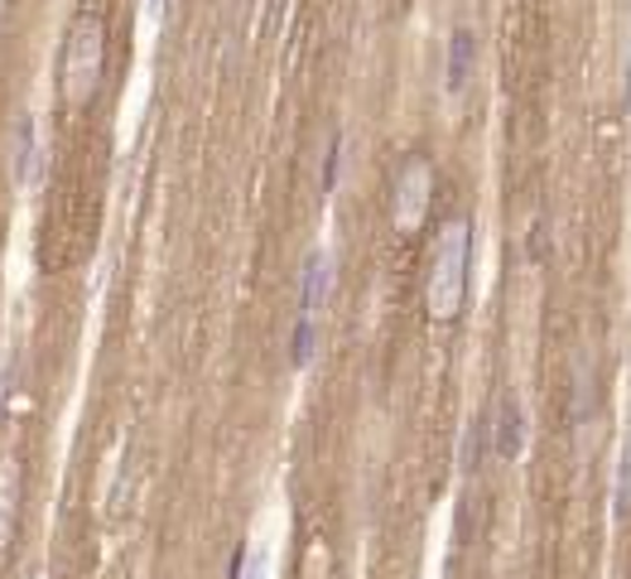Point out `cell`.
Segmentation results:
<instances>
[{
  "instance_id": "5",
  "label": "cell",
  "mask_w": 631,
  "mask_h": 579,
  "mask_svg": "<svg viewBox=\"0 0 631 579\" xmlns=\"http://www.w3.org/2000/svg\"><path fill=\"white\" fill-rule=\"evenodd\" d=\"M10 164H16V184L30 189L39 179V121L34 112H20L16 135H10Z\"/></svg>"
},
{
  "instance_id": "12",
  "label": "cell",
  "mask_w": 631,
  "mask_h": 579,
  "mask_svg": "<svg viewBox=\"0 0 631 579\" xmlns=\"http://www.w3.org/2000/svg\"><path fill=\"white\" fill-rule=\"evenodd\" d=\"M338 164H343V135H333V141H328V164H324V193H333V184H338Z\"/></svg>"
},
{
  "instance_id": "6",
  "label": "cell",
  "mask_w": 631,
  "mask_h": 579,
  "mask_svg": "<svg viewBox=\"0 0 631 579\" xmlns=\"http://www.w3.org/2000/svg\"><path fill=\"white\" fill-rule=\"evenodd\" d=\"M333 285V256L328 252H308L304 261V281H299V319H318Z\"/></svg>"
},
{
  "instance_id": "1",
  "label": "cell",
  "mask_w": 631,
  "mask_h": 579,
  "mask_svg": "<svg viewBox=\"0 0 631 579\" xmlns=\"http://www.w3.org/2000/svg\"><path fill=\"white\" fill-rule=\"evenodd\" d=\"M468 266H472V223L468 217H448L439 227L429 256V285H425V305L434 319H458L462 299H468Z\"/></svg>"
},
{
  "instance_id": "8",
  "label": "cell",
  "mask_w": 631,
  "mask_h": 579,
  "mask_svg": "<svg viewBox=\"0 0 631 579\" xmlns=\"http://www.w3.org/2000/svg\"><path fill=\"white\" fill-rule=\"evenodd\" d=\"M631 512V430L622 435V454H617V478H612V517Z\"/></svg>"
},
{
  "instance_id": "3",
  "label": "cell",
  "mask_w": 631,
  "mask_h": 579,
  "mask_svg": "<svg viewBox=\"0 0 631 579\" xmlns=\"http://www.w3.org/2000/svg\"><path fill=\"white\" fill-rule=\"evenodd\" d=\"M429 199H434V164L425 155L405 160V170L396 179V203H390V217H396L400 232H415L429 213Z\"/></svg>"
},
{
  "instance_id": "2",
  "label": "cell",
  "mask_w": 631,
  "mask_h": 579,
  "mask_svg": "<svg viewBox=\"0 0 631 579\" xmlns=\"http://www.w3.org/2000/svg\"><path fill=\"white\" fill-rule=\"evenodd\" d=\"M102 68H106V34L96 20H82L68 30L63 44V96L73 106H88L96 88H102Z\"/></svg>"
},
{
  "instance_id": "9",
  "label": "cell",
  "mask_w": 631,
  "mask_h": 579,
  "mask_svg": "<svg viewBox=\"0 0 631 579\" xmlns=\"http://www.w3.org/2000/svg\"><path fill=\"white\" fill-rule=\"evenodd\" d=\"M314 338H318V319H294V338H289V363L294 367L314 363Z\"/></svg>"
},
{
  "instance_id": "11",
  "label": "cell",
  "mask_w": 631,
  "mask_h": 579,
  "mask_svg": "<svg viewBox=\"0 0 631 579\" xmlns=\"http://www.w3.org/2000/svg\"><path fill=\"white\" fill-rule=\"evenodd\" d=\"M10 512H16V464H0V541L10 536Z\"/></svg>"
},
{
  "instance_id": "7",
  "label": "cell",
  "mask_w": 631,
  "mask_h": 579,
  "mask_svg": "<svg viewBox=\"0 0 631 579\" xmlns=\"http://www.w3.org/2000/svg\"><path fill=\"white\" fill-rule=\"evenodd\" d=\"M472 53H478V39H472V30H454V39H448V92H462L468 88V73H472Z\"/></svg>"
},
{
  "instance_id": "10",
  "label": "cell",
  "mask_w": 631,
  "mask_h": 579,
  "mask_svg": "<svg viewBox=\"0 0 631 579\" xmlns=\"http://www.w3.org/2000/svg\"><path fill=\"white\" fill-rule=\"evenodd\" d=\"M232 579H271V556L265 550H236L232 560Z\"/></svg>"
},
{
  "instance_id": "4",
  "label": "cell",
  "mask_w": 631,
  "mask_h": 579,
  "mask_svg": "<svg viewBox=\"0 0 631 579\" xmlns=\"http://www.w3.org/2000/svg\"><path fill=\"white\" fill-rule=\"evenodd\" d=\"M492 449L501 459H521V449H526V410L516 396H501L492 410Z\"/></svg>"
}]
</instances>
